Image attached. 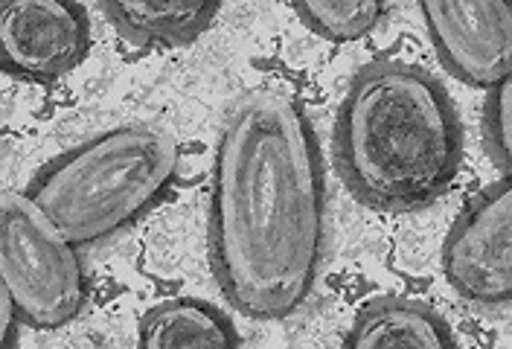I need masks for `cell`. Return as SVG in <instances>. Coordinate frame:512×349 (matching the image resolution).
<instances>
[{"mask_svg":"<svg viewBox=\"0 0 512 349\" xmlns=\"http://www.w3.org/2000/svg\"><path fill=\"white\" fill-rule=\"evenodd\" d=\"M207 248L239 315L274 323L309 303L326 256V172L300 99L256 88L230 105L213 160Z\"/></svg>","mask_w":512,"mask_h":349,"instance_id":"1","label":"cell"},{"mask_svg":"<svg viewBox=\"0 0 512 349\" xmlns=\"http://www.w3.org/2000/svg\"><path fill=\"white\" fill-rule=\"evenodd\" d=\"M463 123L443 82L402 59L364 64L335 114L332 158L350 195L402 216L440 201L463 163Z\"/></svg>","mask_w":512,"mask_h":349,"instance_id":"2","label":"cell"},{"mask_svg":"<svg viewBox=\"0 0 512 349\" xmlns=\"http://www.w3.org/2000/svg\"><path fill=\"white\" fill-rule=\"evenodd\" d=\"M178 160L169 131L126 123L47 160L24 192L76 248H94L158 207L178 178Z\"/></svg>","mask_w":512,"mask_h":349,"instance_id":"3","label":"cell"},{"mask_svg":"<svg viewBox=\"0 0 512 349\" xmlns=\"http://www.w3.org/2000/svg\"><path fill=\"white\" fill-rule=\"evenodd\" d=\"M0 280L35 332L73 323L88 303L79 248L27 192H6L0 201Z\"/></svg>","mask_w":512,"mask_h":349,"instance_id":"4","label":"cell"},{"mask_svg":"<svg viewBox=\"0 0 512 349\" xmlns=\"http://www.w3.org/2000/svg\"><path fill=\"white\" fill-rule=\"evenodd\" d=\"M443 271L454 291L478 306L512 300V190L498 178L454 219L443 242Z\"/></svg>","mask_w":512,"mask_h":349,"instance_id":"5","label":"cell"},{"mask_svg":"<svg viewBox=\"0 0 512 349\" xmlns=\"http://www.w3.org/2000/svg\"><path fill=\"white\" fill-rule=\"evenodd\" d=\"M3 70L53 85L91 53V18L76 0H9L0 9Z\"/></svg>","mask_w":512,"mask_h":349,"instance_id":"6","label":"cell"},{"mask_svg":"<svg viewBox=\"0 0 512 349\" xmlns=\"http://www.w3.org/2000/svg\"><path fill=\"white\" fill-rule=\"evenodd\" d=\"M428 38L457 82L492 91L512 73V15L501 0H425Z\"/></svg>","mask_w":512,"mask_h":349,"instance_id":"7","label":"cell"},{"mask_svg":"<svg viewBox=\"0 0 512 349\" xmlns=\"http://www.w3.org/2000/svg\"><path fill=\"white\" fill-rule=\"evenodd\" d=\"M219 0H105L102 12L137 50L187 47L213 27Z\"/></svg>","mask_w":512,"mask_h":349,"instance_id":"8","label":"cell"},{"mask_svg":"<svg viewBox=\"0 0 512 349\" xmlns=\"http://www.w3.org/2000/svg\"><path fill=\"white\" fill-rule=\"evenodd\" d=\"M347 349H454L457 338L448 320L411 297L370 300L350 326Z\"/></svg>","mask_w":512,"mask_h":349,"instance_id":"9","label":"cell"},{"mask_svg":"<svg viewBox=\"0 0 512 349\" xmlns=\"http://www.w3.org/2000/svg\"><path fill=\"white\" fill-rule=\"evenodd\" d=\"M143 349H239L242 338L219 306L201 297H172L152 306L137 323Z\"/></svg>","mask_w":512,"mask_h":349,"instance_id":"10","label":"cell"},{"mask_svg":"<svg viewBox=\"0 0 512 349\" xmlns=\"http://www.w3.org/2000/svg\"><path fill=\"white\" fill-rule=\"evenodd\" d=\"M294 12L315 35L335 44H347V41H358L370 35L382 24L387 3L382 0H294Z\"/></svg>","mask_w":512,"mask_h":349,"instance_id":"11","label":"cell"},{"mask_svg":"<svg viewBox=\"0 0 512 349\" xmlns=\"http://www.w3.org/2000/svg\"><path fill=\"white\" fill-rule=\"evenodd\" d=\"M512 82L504 79L501 85H495L486 99V114H483V126H486V140H489V152L492 160L498 163L501 175L510 178L512 169Z\"/></svg>","mask_w":512,"mask_h":349,"instance_id":"12","label":"cell"},{"mask_svg":"<svg viewBox=\"0 0 512 349\" xmlns=\"http://www.w3.org/2000/svg\"><path fill=\"white\" fill-rule=\"evenodd\" d=\"M0 309H3V347L18 344V326H24L18 318V306L6 288H0Z\"/></svg>","mask_w":512,"mask_h":349,"instance_id":"13","label":"cell"}]
</instances>
